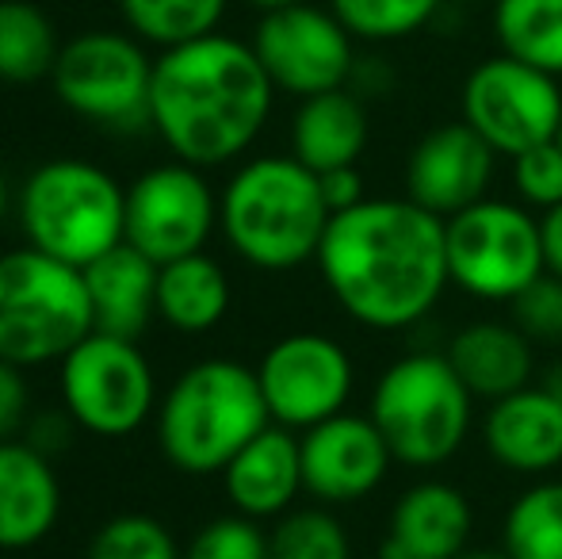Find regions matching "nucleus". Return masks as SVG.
I'll return each instance as SVG.
<instances>
[{
  "mask_svg": "<svg viewBox=\"0 0 562 559\" xmlns=\"http://www.w3.org/2000/svg\"><path fill=\"white\" fill-rule=\"evenodd\" d=\"M157 445L184 476H223V468L272 425L257 368L211 357L184 368L157 403Z\"/></svg>",
  "mask_w": 562,
  "mask_h": 559,
  "instance_id": "nucleus-4",
  "label": "nucleus"
},
{
  "mask_svg": "<svg viewBox=\"0 0 562 559\" xmlns=\"http://www.w3.org/2000/svg\"><path fill=\"white\" fill-rule=\"evenodd\" d=\"M445 357L459 372V380L467 383V391L474 399H486V403L528 388L536 372L532 337L520 334L513 322L497 318H479L456 329Z\"/></svg>",
  "mask_w": 562,
  "mask_h": 559,
  "instance_id": "nucleus-21",
  "label": "nucleus"
},
{
  "mask_svg": "<svg viewBox=\"0 0 562 559\" xmlns=\"http://www.w3.org/2000/svg\"><path fill=\"white\" fill-rule=\"evenodd\" d=\"M509 559H562V479H536L502 517Z\"/></svg>",
  "mask_w": 562,
  "mask_h": 559,
  "instance_id": "nucleus-27",
  "label": "nucleus"
},
{
  "mask_svg": "<svg viewBox=\"0 0 562 559\" xmlns=\"http://www.w3.org/2000/svg\"><path fill=\"white\" fill-rule=\"evenodd\" d=\"M223 491L237 514L252 522H276L288 510L303 487V445L288 425H265L241 452L223 468Z\"/></svg>",
  "mask_w": 562,
  "mask_h": 559,
  "instance_id": "nucleus-19",
  "label": "nucleus"
},
{
  "mask_svg": "<svg viewBox=\"0 0 562 559\" xmlns=\"http://www.w3.org/2000/svg\"><path fill=\"white\" fill-rule=\"evenodd\" d=\"M218 226V195L203 169L169 161L146 169L126 188V246L154 265L203 254Z\"/></svg>",
  "mask_w": 562,
  "mask_h": 559,
  "instance_id": "nucleus-12",
  "label": "nucleus"
},
{
  "mask_svg": "<svg viewBox=\"0 0 562 559\" xmlns=\"http://www.w3.org/2000/svg\"><path fill=\"white\" fill-rule=\"evenodd\" d=\"M334 15L363 43H394L429 27L445 0H329Z\"/></svg>",
  "mask_w": 562,
  "mask_h": 559,
  "instance_id": "nucleus-30",
  "label": "nucleus"
},
{
  "mask_svg": "<svg viewBox=\"0 0 562 559\" xmlns=\"http://www.w3.org/2000/svg\"><path fill=\"white\" fill-rule=\"evenodd\" d=\"M97 329L85 272L23 246L0 254V360L38 368Z\"/></svg>",
  "mask_w": 562,
  "mask_h": 559,
  "instance_id": "nucleus-7",
  "label": "nucleus"
},
{
  "mask_svg": "<svg viewBox=\"0 0 562 559\" xmlns=\"http://www.w3.org/2000/svg\"><path fill=\"white\" fill-rule=\"evenodd\" d=\"M157 269L146 254L119 242L104 257L85 265V288H89L92 322L100 334L131 337L138 342L157 318Z\"/></svg>",
  "mask_w": 562,
  "mask_h": 559,
  "instance_id": "nucleus-22",
  "label": "nucleus"
},
{
  "mask_svg": "<svg viewBox=\"0 0 562 559\" xmlns=\"http://www.w3.org/2000/svg\"><path fill=\"white\" fill-rule=\"evenodd\" d=\"M456 559H509L505 548H463Z\"/></svg>",
  "mask_w": 562,
  "mask_h": 559,
  "instance_id": "nucleus-39",
  "label": "nucleus"
},
{
  "mask_svg": "<svg viewBox=\"0 0 562 559\" xmlns=\"http://www.w3.org/2000/svg\"><path fill=\"white\" fill-rule=\"evenodd\" d=\"M61 365V406L92 437H131L157 414V376L138 342L92 329Z\"/></svg>",
  "mask_w": 562,
  "mask_h": 559,
  "instance_id": "nucleus-10",
  "label": "nucleus"
},
{
  "mask_svg": "<svg viewBox=\"0 0 562 559\" xmlns=\"http://www.w3.org/2000/svg\"><path fill=\"white\" fill-rule=\"evenodd\" d=\"M482 448L513 476H548L562 468V383H528L494 399L482 418Z\"/></svg>",
  "mask_w": 562,
  "mask_h": 559,
  "instance_id": "nucleus-17",
  "label": "nucleus"
},
{
  "mask_svg": "<svg viewBox=\"0 0 562 559\" xmlns=\"http://www.w3.org/2000/svg\"><path fill=\"white\" fill-rule=\"evenodd\" d=\"M27 368L0 360V440L23 437L31 422V388H27Z\"/></svg>",
  "mask_w": 562,
  "mask_h": 559,
  "instance_id": "nucleus-35",
  "label": "nucleus"
},
{
  "mask_svg": "<svg viewBox=\"0 0 562 559\" xmlns=\"http://www.w3.org/2000/svg\"><path fill=\"white\" fill-rule=\"evenodd\" d=\"M509 177L513 192L525 208L551 211L562 203V146L555 138L540 142V146L525 149V154L509 157Z\"/></svg>",
  "mask_w": 562,
  "mask_h": 559,
  "instance_id": "nucleus-33",
  "label": "nucleus"
},
{
  "mask_svg": "<svg viewBox=\"0 0 562 559\" xmlns=\"http://www.w3.org/2000/svg\"><path fill=\"white\" fill-rule=\"evenodd\" d=\"M8 203H12V192H8V177H4V169H0V223H4V215H8Z\"/></svg>",
  "mask_w": 562,
  "mask_h": 559,
  "instance_id": "nucleus-40",
  "label": "nucleus"
},
{
  "mask_svg": "<svg viewBox=\"0 0 562 559\" xmlns=\"http://www.w3.org/2000/svg\"><path fill=\"white\" fill-rule=\"evenodd\" d=\"M229 0H119L126 27L149 46H184L215 35Z\"/></svg>",
  "mask_w": 562,
  "mask_h": 559,
  "instance_id": "nucleus-28",
  "label": "nucleus"
},
{
  "mask_svg": "<svg viewBox=\"0 0 562 559\" xmlns=\"http://www.w3.org/2000/svg\"><path fill=\"white\" fill-rule=\"evenodd\" d=\"M543 257H548V272L562 280V203L551 211H543Z\"/></svg>",
  "mask_w": 562,
  "mask_h": 559,
  "instance_id": "nucleus-38",
  "label": "nucleus"
},
{
  "mask_svg": "<svg viewBox=\"0 0 562 559\" xmlns=\"http://www.w3.org/2000/svg\"><path fill=\"white\" fill-rule=\"evenodd\" d=\"M15 215L38 254L85 269L126 238V188L81 157H54L31 169Z\"/></svg>",
  "mask_w": 562,
  "mask_h": 559,
  "instance_id": "nucleus-5",
  "label": "nucleus"
},
{
  "mask_svg": "<svg viewBox=\"0 0 562 559\" xmlns=\"http://www.w3.org/2000/svg\"><path fill=\"white\" fill-rule=\"evenodd\" d=\"M50 81L61 104L97 127L119 135L149 127L154 58L142 51V38L119 31H85L61 43Z\"/></svg>",
  "mask_w": 562,
  "mask_h": 559,
  "instance_id": "nucleus-9",
  "label": "nucleus"
},
{
  "mask_svg": "<svg viewBox=\"0 0 562 559\" xmlns=\"http://www.w3.org/2000/svg\"><path fill=\"white\" fill-rule=\"evenodd\" d=\"M502 54L562 77V0H494Z\"/></svg>",
  "mask_w": 562,
  "mask_h": 559,
  "instance_id": "nucleus-26",
  "label": "nucleus"
},
{
  "mask_svg": "<svg viewBox=\"0 0 562 559\" xmlns=\"http://www.w3.org/2000/svg\"><path fill=\"white\" fill-rule=\"evenodd\" d=\"M474 506L448 479H417L394 499L379 556L386 559H456L471 548Z\"/></svg>",
  "mask_w": 562,
  "mask_h": 559,
  "instance_id": "nucleus-18",
  "label": "nucleus"
},
{
  "mask_svg": "<svg viewBox=\"0 0 562 559\" xmlns=\"http://www.w3.org/2000/svg\"><path fill=\"white\" fill-rule=\"evenodd\" d=\"M74 429H81V425L69 418V411L61 406V411L31 414L27 429H23V440H27L31 448H38L43 456H58V452H66V448H69Z\"/></svg>",
  "mask_w": 562,
  "mask_h": 559,
  "instance_id": "nucleus-36",
  "label": "nucleus"
},
{
  "mask_svg": "<svg viewBox=\"0 0 562 559\" xmlns=\"http://www.w3.org/2000/svg\"><path fill=\"white\" fill-rule=\"evenodd\" d=\"M463 4H490V0H463Z\"/></svg>",
  "mask_w": 562,
  "mask_h": 559,
  "instance_id": "nucleus-42",
  "label": "nucleus"
},
{
  "mask_svg": "<svg viewBox=\"0 0 562 559\" xmlns=\"http://www.w3.org/2000/svg\"><path fill=\"white\" fill-rule=\"evenodd\" d=\"M509 322L532 345H562V280L543 272L517 299H509Z\"/></svg>",
  "mask_w": 562,
  "mask_h": 559,
  "instance_id": "nucleus-34",
  "label": "nucleus"
},
{
  "mask_svg": "<svg viewBox=\"0 0 562 559\" xmlns=\"http://www.w3.org/2000/svg\"><path fill=\"white\" fill-rule=\"evenodd\" d=\"M497 149L463 120L440 123L414 142L406 157V195L417 208L440 219L459 215L471 203L486 200L494 185Z\"/></svg>",
  "mask_w": 562,
  "mask_h": 559,
  "instance_id": "nucleus-16",
  "label": "nucleus"
},
{
  "mask_svg": "<svg viewBox=\"0 0 562 559\" xmlns=\"http://www.w3.org/2000/svg\"><path fill=\"white\" fill-rule=\"evenodd\" d=\"M555 142H559V146H562V123H559V135H555Z\"/></svg>",
  "mask_w": 562,
  "mask_h": 559,
  "instance_id": "nucleus-43",
  "label": "nucleus"
},
{
  "mask_svg": "<svg viewBox=\"0 0 562 559\" xmlns=\"http://www.w3.org/2000/svg\"><path fill=\"white\" fill-rule=\"evenodd\" d=\"M445 246L451 283L482 303H509L548 272L543 226L520 200L486 195L445 219Z\"/></svg>",
  "mask_w": 562,
  "mask_h": 559,
  "instance_id": "nucleus-8",
  "label": "nucleus"
},
{
  "mask_svg": "<svg viewBox=\"0 0 562 559\" xmlns=\"http://www.w3.org/2000/svg\"><path fill=\"white\" fill-rule=\"evenodd\" d=\"M314 265L340 311L375 334L425 322L451 288L445 219L409 195H368L337 211Z\"/></svg>",
  "mask_w": 562,
  "mask_h": 559,
  "instance_id": "nucleus-1",
  "label": "nucleus"
},
{
  "mask_svg": "<svg viewBox=\"0 0 562 559\" xmlns=\"http://www.w3.org/2000/svg\"><path fill=\"white\" fill-rule=\"evenodd\" d=\"M371 422L406 468H440L467 445L474 395L445 353H402L379 372L368 403Z\"/></svg>",
  "mask_w": 562,
  "mask_h": 559,
  "instance_id": "nucleus-6",
  "label": "nucleus"
},
{
  "mask_svg": "<svg viewBox=\"0 0 562 559\" xmlns=\"http://www.w3.org/2000/svg\"><path fill=\"white\" fill-rule=\"evenodd\" d=\"M85 559H184L169 525L149 514H119L97 529Z\"/></svg>",
  "mask_w": 562,
  "mask_h": 559,
  "instance_id": "nucleus-31",
  "label": "nucleus"
},
{
  "mask_svg": "<svg viewBox=\"0 0 562 559\" xmlns=\"http://www.w3.org/2000/svg\"><path fill=\"white\" fill-rule=\"evenodd\" d=\"M371 120L368 104L352 89L306 97L291 120V154L314 172L356 165L368 149Z\"/></svg>",
  "mask_w": 562,
  "mask_h": 559,
  "instance_id": "nucleus-23",
  "label": "nucleus"
},
{
  "mask_svg": "<svg viewBox=\"0 0 562 559\" xmlns=\"http://www.w3.org/2000/svg\"><path fill=\"white\" fill-rule=\"evenodd\" d=\"M229 277L207 249L157 269V318L177 334H211L229 314Z\"/></svg>",
  "mask_w": 562,
  "mask_h": 559,
  "instance_id": "nucleus-24",
  "label": "nucleus"
},
{
  "mask_svg": "<svg viewBox=\"0 0 562 559\" xmlns=\"http://www.w3.org/2000/svg\"><path fill=\"white\" fill-rule=\"evenodd\" d=\"M334 219L322 177L295 154L245 161L218 195V231L245 265L260 272H295L311 265Z\"/></svg>",
  "mask_w": 562,
  "mask_h": 559,
  "instance_id": "nucleus-3",
  "label": "nucleus"
},
{
  "mask_svg": "<svg viewBox=\"0 0 562 559\" xmlns=\"http://www.w3.org/2000/svg\"><path fill=\"white\" fill-rule=\"evenodd\" d=\"M61 54L50 15L31 0H0V81L35 85L54 74Z\"/></svg>",
  "mask_w": 562,
  "mask_h": 559,
  "instance_id": "nucleus-25",
  "label": "nucleus"
},
{
  "mask_svg": "<svg viewBox=\"0 0 562 559\" xmlns=\"http://www.w3.org/2000/svg\"><path fill=\"white\" fill-rule=\"evenodd\" d=\"M459 108L467 127L479 131L497 157H517L559 135L562 89L543 69L497 54L467 74Z\"/></svg>",
  "mask_w": 562,
  "mask_h": 559,
  "instance_id": "nucleus-11",
  "label": "nucleus"
},
{
  "mask_svg": "<svg viewBox=\"0 0 562 559\" xmlns=\"http://www.w3.org/2000/svg\"><path fill=\"white\" fill-rule=\"evenodd\" d=\"M61 517V483L50 456L23 437L0 440V552L43 545Z\"/></svg>",
  "mask_w": 562,
  "mask_h": 559,
  "instance_id": "nucleus-20",
  "label": "nucleus"
},
{
  "mask_svg": "<svg viewBox=\"0 0 562 559\" xmlns=\"http://www.w3.org/2000/svg\"><path fill=\"white\" fill-rule=\"evenodd\" d=\"M276 85L252 43L203 35L154 58L149 127L177 161L195 169L237 161L272 115Z\"/></svg>",
  "mask_w": 562,
  "mask_h": 559,
  "instance_id": "nucleus-2",
  "label": "nucleus"
},
{
  "mask_svg": "<svg viewBox=\"0 0 562 559\" xmlns=\"http://www.w3.org/2000/svg\"><path fill=\"white\" fill-rule=\"evenodd\" d=\"M371 559H386V556H371Z\"/></svg>",
  "mask_w": 562,
  "mask_h": 559,
  "instance_id": "nucleus-44",
  "label": "nucleus"
},
{
  "mask_svg": "<svg viewBox=\"0 0 562 559\" xmlns=\"http://www.w3.org/2000/svg\"><path fill=\"white\" fill-rule=\"evenodd\" d=\"M299 445H303V487L322 506L363 502L386 483L391 463H398L371 414L340 411L303 429Z\"/></svg>",
  "mask_w": 562,
  "mask_h": 559,
  "instance_id": "nucleus-15",
  "label": "nucleus"
},
{
  "mask_svg": "<svg viewBox=\"0 0 562 559\" xmlns=\"http://www.w3.org/2000/svg\"><path fill=\"white\" fill-rule=\"evenodd\" d=\"M322 177V195H326L329 211H348L356 208L360 200H368V192H363V177L356 165H345V169H329V172H318Z\"/></svg>",
  "mask_w": 562,
  "mask_h": 559,
  "instance_id": "nucleus-37",
  "label": "nucleus"
},
{
  "mask_svg": "<svg viewBox=\"0 0 562 559\" xmlns=\"http://www.w3.org/2000/svg\"><path fill=\"white\" fill-rule=\"evenodd\" d=\"M252 51L276 89L299 100L348 89L356 66L348 27L334 15V8H314L311 0L260 15Z\"/></svg>",
  "mask_w": 562,
  "mask_h": 559,
  "instance_id": "nucleus-14",
  "label": "nucleus"
},
{
  "mask_svg": "<svg viewBox=\"0 0 562 559\" xmlns=\"http://www.w3.org/2000/svg\"><path fill=\"white\" fill-rule=\"evenodd\" d=\"M184 559H268V533L245 514H226L200 525L188 540Z\"/></svg>",
  "mask_w": 562,
  "mask_h": 559,
  "instance_id": "nucleus-32",
  "label": "nucleus"
},
{
  "mask_svg": "<svg viewBox=\"0 0 562 559\" xmlns=\"http://www.w3.org/2000/svg\"><path fill=\"white\" fill-rule=\"evenodd\" d=\"M268 559H352V537L329 506H303L276 517Z\"/></svg>",
  "mask_w": 562,
  "mask_h": 559,
  "instance_id": "nucleus-29",
  "label": "nucleus"
},
{
  "mask_svg": "<svg viewBox=\"0 0 562 559\" xmlns=\"http://www.w3.org/2000/svg\"><path fill=\"white\" fill-rule=\"evenodd\" d=\"M252 8H260V12H272V8H288V4H303V0H249Z\"/></svg>",
  "mask_w": 562,
  "mask_h": 559,
  "instance_id": "nucleus-41",
  "label": "nucleus"
},
{
  "mask_svg": "<svg viewBox=\"0 0 562 559\" xmlns=\"http://www.w3.org/2000/svg\"><path fill=\"white\" fill-rule=\"evenodd\" d=\"M257 380L276 425L311 429V425L348 411L356 365L337 337L318 334V329H299V334H283L280 342L268 345L257 365Z\"/></svg>",
  "mask_w": 562,
  "mask_h": 559,
  "instance_id": "nucleus-13",
  "label": "nucleus"
}]
</instances>
